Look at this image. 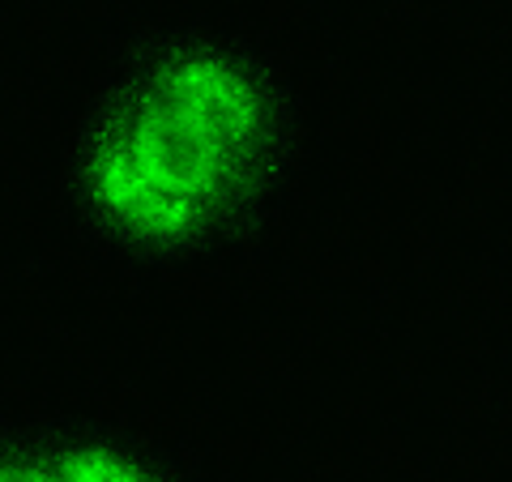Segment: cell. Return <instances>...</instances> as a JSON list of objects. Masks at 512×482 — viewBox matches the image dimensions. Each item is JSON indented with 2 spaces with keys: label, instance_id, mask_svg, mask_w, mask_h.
<instances>
[{
  "label": "cell",
  "instance_id": "1",
  "mask_svg": "<svg viewBox=\"0 0 512 482\" xmlns=\"http://www.w3.org/2000/svg\"><path fill=\"white\" fill-rule=\"evenodd\" d=\"M308 99L261 35L154 22L99 64L56 154V210L90 256L175 273L252 244L286 214Z\"/></svg>",
  "mask_w": 512,
  "mask_h": 482
},
{
  "label": "cell",
  "instance_id": "2",
  "mask_svg": "<svg viewBox=\"0 0 512 482\" xmlns=\"http://www.w3.org/2000/svg\"><path fill=\"white\" fill-rule=\"evenodd\" d=\"M0 482H214L158 431L82 410H0Z\"/></svg>",
  "mask_w": 512,
  "mask_h": 482
}]
</instances>
